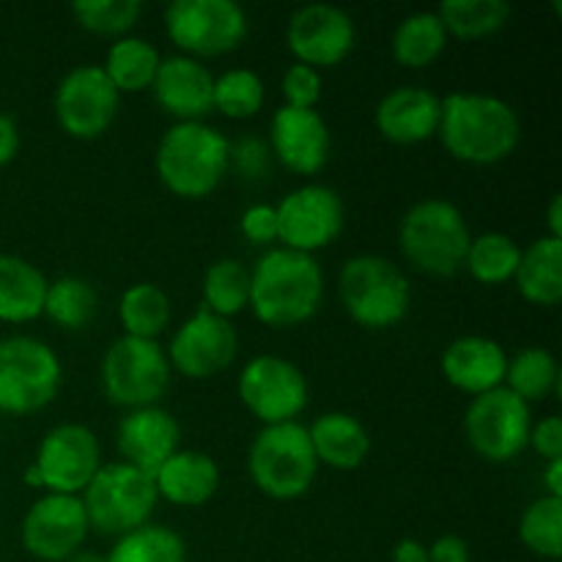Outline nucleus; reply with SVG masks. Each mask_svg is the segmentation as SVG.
Segmentation results:
<instances>
[{"instance_id":"nucleus-33","label":"nucleus","mask_w":562,"mask_h":562,"mask_svg":"<svg viewBox=\"0 0 562 562\" xmlns=\"http://www.w3.org/2000/svg\"><path fill=\"white\" fill-rule=\"evenodd\" d=\"M119 318L124 335L157 340L170 324V296L157 283H135L119 302Z\"/></svg>"},{"instance_id":"nucleus-9","label":"nucleus","mask_w":562,"mask_h":562,"mask_svg":"<svg viewBox=\"0 0 562 562\" xmlns=\"http://www.w3.org/2000/svg\"><path fill=\"white\" fill-rule=\"evenodd\" d=\"M250 22L234 0H173L165 9V33L187 58H217L247 38Z\"/></svg>"},{"instance_id":"nucleus-48","label":"nucleus","mask_w":562,"mask_h":562,"mask_svg":"<svg viewBox=\"0 0 562 562\" xmlns=\"http://www.w3.org/2000/svg\"><path fill=\"white\" fill-rule=\"evenodd\" d=\"M547 223H549V234L547 236L562 239V195H554L552 203H549Z\"/></svg>"},{"instance_id":"nucleus-38","label":"nucleus","mask_w":562,"mask_h":562,"mask_svg":"<svg viewBox=\"0 0 562 562\" xmlns=\"http://www.w3.org/2000/svg\"><path fill=\"white\" fill-rule=\"evenodd\" d=\"M263 99H267V88L256 71L231 69L214 77V110H220L225 119H252L263 108Z\"/></svg>"},{"instance_id":"nucleus-19","label":"nucleus","mask_w":562,"mask_h":562,"mask_svg":"<svg viewBox=\"0 0 562 562\" xmlns=\"http://www.w3.org/2000/svg\"><path fill=\"white\" fill-rule=\"evenodd\" d=\"M269 148L272 157L285 170L296 176H316L327 168L329 154H333V135L329 126L316 110L280 108L272 115L269 126Z\"/></svg>"},{"instance_id":"nucleus-21","label":"nucleus","mask_w":562,"mask_h":562,"mask_svg":"<svg viewBox=\"0 0 562 562\" xmlns=\"http://www.w3.org/2000/svg\"><path fill=\"white\" fill-rule=\"evenodd\" d=\"M181 428L170 412L159 406H143V409L126 412L124 420L115 431V445H119L121 461L135 470L154 472L179 450Z\"/></svg>"},{"instance_id":"nucleus-39","label":"nucleus","mask_w":562,"mask_h":562,"mask_svg":"<svg viewBox=\"0 0 562 562\" xmlns=\"http://www.w3.org/2000/svg\"><path fill=\"white\" fill-rule=\"evenodd\" d=\"M143 14L140 0H77L71 3V16L80 27L97 36L124 38L137 25Z\"/></svg>"},{"instance_id":"nucleus-27","label":"nucleus","mask_w":562,"mask_h":562,"mask_svg":"<svg viewBox=\"0 0 562 562\" xmlns=\"http://www.w3.org/2000/svg\"><path fill=\"white\" fill-rule=\"evenodd\" d=\"M514 283L530 305H558L562 300V239L541 236L521 250Z\"/></svg>"},{"instance_id":"nucleus-4","label":"nucleus","mask_w":562,"mask_h":562,"mask_svg":"<svg viewBox=\"0 0 562 562\" xmlns=\"http://www.w3.org/2000/svg\"><path fill=\"white\" fill-rule=\"evenodd\" d=\"M472 231L459 206L442 198H426L404 214L398 247L406 261L434 278L461 272L470 250Z\"/></svg>"},{"instance_id":"nucleus-8","label":"nucleus","mask_w":562,"mask_h":562,"mask_svg":"<svg viewBox=\"0 0 562 562\" xmlns=\"http://www.w3.org/2000/svg\"><path fill=\"white\" fill-rule=\"evenodd\" d=\"M60 360L44 340L14 338L0 340V412L31 415L55 401L60 390Z\"/></svg>"},{"instance_id":"nucleus-31","label":"nucleus","mask_w":562,"mask_h":562,"mask_svg":"<svg viewBox=\"0 0 562 562\" xmlns=\"http://www.w3.org/2000/svg\"><path fill=\"white\" fill-rule=\"evenodd\" d=\"M510 14L514 9L508 0H445L437 11L448 36L461 42L494 36L508 25Z\"/></svg>"},{"instance_id":"nucleus-3","label":"nucleus","mask_w":562,"mask_h":562,"mask_svg":"<svg viewBox=\"0 0 562 562\" xmlns=\"http://www.w3.org/2000/svg\"><path fill=\"white\" fill-rule=\"evenodd\" d=\"M157 176L165 190L201 201L212 195L231 170V140L203 121L173 124L157 146Z\"/></svg>"},{"instance_id":"nucleus-47","label":"nucleus","mask_w":562,"mask_h":562,"mask_svg":"<svg viewBox=\"0 0 562 562\" xmlns=\"http://www.w3.org/2000/svg\"><path fill=\"white\" fill-rule=\"evenodd\" d=\"M543 488H547V497L562 499V459L547 461V470H543Z\"/></svg>"},{"instance_id":"nucleus-11","label":"nucleus","mask_w":562,"mask_h":562,"mask_svg":"<svg viewBox=\"0 0 562 562\" xmlns=\"http://www.w3.org/2000/svg\"><path fill=\"white\" fill-rule=\"evenodd\" d=\"M530 404L516 398L505 387L475 395L464 417V434L470 448L481 459L494 461V464L516 459L530 442Z\"/></svg>"},{"instance_id":"nucleus-20","label":"nucleus","mask_w":562,"mask_h":562,"mask_svg":"<svg viewBox=\"0 0 562 562\" xmlns=\"http://www.w3.org/2000/svg\"><path fill=\"white\" fill-rule=\"evenodd\" d=\"M151 91L162 113L173 115L176 124L203 121L214 110V75L187 55L162 58Z\"/></svg>"},{"instance_id":"nucleus-43","label":"nucleus","mask_w":562,"mask_h":562,"mask_svg":"<svg viewBox=\"0 0 562 562\" xmlns=\"http://www.w3.org/2000/svg\"><path fill=\"white\" fill-rule=\"evenodd\" d=\"M527 448L536 450L541 459L558 461L562 459V420L558 415L543 417L541 423H532L530 428V442Z\"/></svg>"},{"instance_id":"nucleus-45","label":"nucleus","mask_w":562,"mask_h":562,"mask_svg":"<svg viewBox=\"0 0 562 562\" xmlns=\"http://www.w3.org/2000/svg\"><path fill=\"white\" fill-rule=\"evenodd\" d=\"M16 151H20V130L11 115L0 113V168H5L16 157Z\"/></svg>"},{"instance_id":"nucleus-17","label":"nucleus","mask_w":562,"mask_h":562,"mask_svg":"<svg viewBox=\"0 0 562 562\" xmlns=\"http://www.w3.org/2000/svg\"><path fill=\"white\" fill-rule=\"evenodd\" d=\"M86 508L80 497L69 494H44L27 508L22 519V547L31 558L42 562H66L86 543Z\"/></svg>"},{"instance_id":"nucleus-32","label":"nucleus","mask_w":562,"mask_h":562,"mask_svg":"<svg viewBox=\"0 0 562 562\" xmlns=\"http://www.w3.org/2000/svg\"><path fill=\"white\" fill-rule=\"evenodd\" d=\"M203 307L220 318H234L250 307V269L236 258H220L201 283Z\"/></svg>"},{"instance_id":"nucleus-49","label":"nucleus","mask_w":562,"mask_h":562,"mask_svg":"<svg viewBox=\"0 0 562 562\" xmlns=\"http://www.w3.org/2000/svg\"><path fill=\"white\" fill-rule=\"evenodd\" d=\"M25 483H27V486H31V488H44V486H42V475H38L36 464H31V467H27V470H25Z\"/></svg>"},{"instance_id":"nucleus-46","label":"nucleus","mask_w":562,"mask_h":562,"mask_svg":"<svg viewBox=\"0 0 562 562\" xmlns=\"http://www.w3.org/2000/svg\"><path fill=\"white\" fill-rule=\"evenodd\" d=\"M393 562H428V547L417 538H404L395 543Z\"/></svg>"},{"instance_id":"nucleus-50","label":"nucleus","mask_w":562,"mask_h":562,"mask_svg":"<svg viewBox=\"0 0 562 562\" xmlns=\"http://www.w3.org/2000/svg\"><path fill=\"white\" fill-rule=\"evenodd\" d=\"M66 562H104V558L97 552H77V554H71Z\"/></svg>"},{"instance_id":"nucleus-14","label":"nucleus","mask_w":562,"mask_h":562,"mask_svg":"<svg viewBox=\"0 0 562 562\" xmlns=\"http://www.w3.org/2000/svg\"><path fill=\"white\" fill-rule=\"evenodd\" d=\"M280 247L313 256L344 231V201L327 184H302L274 206Z\"/></svg>"},{"instance_id":"nucleus-23","label":"nucleus","mask_w":562,"mask_h":562,"mask_svg":"<svg viewBox=\"0 0 562 562\" xmlns=\"http://www.w3.org/2000/svg\"><path fill=\"white\" fill-rule=\"evenodd\" d=\"M508 355L503 346L483 335L456 338L442 355V376L467 395H483L503 387Z\"/></svg>"},{"instance_id":"nucleus-30","label":"nucleus","mask_w":562,"mask_h":562,"mask_svg":"<svg viewBox=\"0 0 562 562\" xmlns=\"http://www.w3.org/2000/svg\"><path fill=\"white\" fill-rule=\"evenodd\" d=\"M503 387L510 390L525 404L549 398L560 387L558 360L543 346H527L516 357H508Z\"/></svg>"},{"instance_id":"nucleus-5","label":"nucleus","mask_w":562,"mask_h":562,"mask_svg":"<svg viewBox=\"0 0 562 562\" xmlns=\"http://www.w3.org/2000/svg\"><path fill=\"white\" fill-rule=\"evenodd\" d=\"M247 472L258 492L278 503L300 499L302 494L311 492L318 461L307 437V426H302L300 420L263 426L247 453Z\"/></svg>"},{"instance_id":"nucleus-6","label":"nucleus","mask_w":562,"mask_h":562,"mask_svg":"<svg viewBox=\"0 0 562 562\" xmlns=\"http://www.w3.org/2000/svg\"><path fill=\"white\" fill-rule=\"evenodd\" d=\"M338 294L351 322L366 329H390L409 313L406 274L382 256H355L338 278Z\"/></svg>"},{"instance_id":"nucleus-41","label":"nucleus","mask_w":562,"mask_h":562,"mask_svg":"<svg viewBox=\"0 0 562 562\" xmlns=\"http://www.w3.org/2000/svg\"><path fill=\"white\" fill-rule=\"evenodd\" d=\"M272 165V148L258 137H241L231 146V168L247 181H258L269 173Z\"/></svg>"},{"instance_id":"nucleus-18","label":"nucleus","mask_w":562,"mask_h":562,"mask_svg":"<svg viewBox=\"0 0 562 562\" xmlns=\"http://www.w3.org/2000/svg\"><path fill=\"white\" fill-rule=\"evenodd\" d=\"M285 42L296 64L322 71L349 58L357 44V27L355 20L338 5L311 3L291 14Z\"/></svg>"},{"instance_id":"nucleus-13","label":"nucleus","mask_w":562,"mask_h":562,"mask_svg":"<svg viewBox=\"0 0 562 562\" xmlns=\"http://www.w3.org/2000/svg\"><path fill=\"white\" fill-rule=\"evenodd\" d=\"M119 104L121 93L97 64L75 66L55 88V119L75 140L102 137L113 126Z\"/></svg>"},{"instance_id":"nucleus-42","label":"nucleus","mask_w":562,"mask_h":562,"mask_svg":"<svg viewBox=\"0 0 562 562\" xmlns=\"http://www.w3.org/2000/svg\"><path fill=\"white\" fill-rule=\"evenodd\" d=\"M239 228L250 245L272 247L278 241V212L269 203H256V206L245 209Z\"/></svg>"},{"instance_id":"nucleus-15","label":"nucleus","mask_w":562,"mask_h":562,"mask_svg":"<svg viewBox=\"0 0 562 562\" xmlns=\"http://www.w3.org/2000/svg\"><path fill=\"white\" fill-rule=\"evenodd\" d=\"M38 475L47 494L80 497L88 483L102 470V448L97 434L80 423H60L44 434L36 450Z\"/></svg>"},{"instance_id":"nucleus-24","label":"nucleus","mask_w":562,"mask_h":562,"mask_svg":"<svg viewBox=\"0 0 562 562\" xmlns=\"http://www.w3.org/2000/svg\"><path fill=\"white\" fill-rule=\"evenodd\" d=\"M157 497L168 499L179 508H201L217 494L220 467L212 456L201 450H176L157 472H154Z\"/></svg>"},{"instance_id":"nucleus-34","label":"nucleus","mask_w":562,"mask_h":562,"mask_svg":"<svg viewBox=\"0 0 562 562\" xmlns=\"http://www.w3.org/2000/svg\"><path fill=\"white\" fill-rule=\"evenodd\" d=\"M99 307V296L93 285L82 278H58L47 283L44 313L55 327L80 333L93 322Z\"/></svg>"},{"instance_id":"nucleus-22","label":"nucleus","mask_w":562,"mask_h":562,"mask_svg":"<svg viewBox=\"0 0 562 562\" xmlns=\"http://www.w3.org/2000/svg\"><path fill=\"white\" fill-rule=\"evenodd\" d=\"M442 99L420 86H398L382 97L376 115V130L384 140L398 146H417L437 135Z\"/></svg>"},{"instance_id":"nucleus-44","label":"nucleus","mask_w":562,"mask_h":562,"mask_svg":"<svg viewBox=\"0 0 562 562\" xmlns=\"http://www.w3.org/2000/svg\"><path fill=\"white\" fill-rule=\"evenodd\" d=\"M428 562H470V543L459 536H439L428 547Z\"/></svg>"},{"instance_id":"nucleus-26","label":"nucleus","mask_w":562,"mask_h":562,"mask_svg":"<svg viewBox=\"0 0 562 562\" xmlns=\"http://www.w3.org/2000/svg\"><path fill=\"white\" fill-rule=\"evenodd\" d=\"M47 283L42 269L20 256L0 252V322L27 324L44 313Z\"/></svg>"},{"instance_id":"nucleus-2","label":"nucleus","mask_w":562,"mask_h":562,"mask_svg":"<svg viewBox=\"0 0 562 562\" xmlns=\"http://www.w3.org/2000/svg\"><path fill=\"white\" fill-rule=\"evenodd\" d=\"M324 300V274L316 258L272 247L250 269V311L267 327L289 329L311 322Z\"/></svg>"},{"instance_id":"nucleus-37","label":"nucleus","mask_w":562,"mask_h":562,"mask_svg":"<svg viewBox=\"0 0 562 562\" xmlns=\"http://www.w3.org/2000/svg\"><path fill=\"white\" fill-rule=\"evenodd\" d=\"M519 538L532 554L543 560H560L562 554V499L538 497L527 505L519 521Z\"/></svg>"},{"instance_id":"nucleus-36","label":"nucleus","mask_w":562,"mask_h":562,"mask_svg":"<svg viewBox=\"0 0 562 562\" xmlns=\"http://www.w3.org/2000/svg\"><path fill=\"white\" fill-rule=\"evenodd\" d=\"M104 562H187V543L179 532L148 521L121 536Z\"/></svg>"},{"instance_id":"nucleus-25","label":"nucleus","mask_w":562,"mask_h":562,"mask_svg":"<svg viewBox=\"0 0 562 562\" xmlns=\"http://www.w3.org/2000/svg\"><path fill=\"white\" fill-rule=\"evenodd\" d=\"M307 437H311L318 467H329V470L351 472L366 464L368 453H371L368 428L346 412H327L313 420Z\"/></svg>"},{"instance_id":"nucleus-40","label":"nucleus","mask_w":562,"mask_h":562,"mask_svg":"<svg viewBox=\"0 0 562 562\" xmlns=\"http://www.w3.org/2000/svg\"><path fill=\"white\" fill-rule=\"evenodd\" d=\"M322 71L311 69L305 64H291L283 75V99L285 108L316 110L322 99Z\"/></svg>"},{"instance_id":"nucleus-16","label":"nucleus","mask_w":562,"mask_h":562,"mask_svg":"<svg viewBox=\"0 0 562 562\" xmlns=\"http://www.w3.org/2000/svg\"><path fill=\"white\" fill-rule=\"evenodd\" d=\"M236 351H239V335L234 324L201 307L176 329L165 355L170 371L203 382L223 373L236 360Z\"/></svg>"},{"instance_id":"nucleus-1","label":"nucleus","mask_w":562,"mask_h":562,"mask_svg":"<svg viewBox=\"0 0 562 562\" xmlns=\"http://www.w3.org/2000/svg\"><path fill=\"white\" fill-rule=\"evenodd\" d=\"M439 140L467 165H497L516 151L521 124L516 110L492 93H450L442 99Z\"/></svg>"},{"instance_id":"nucleus-28","label":"nucleus","mask_w":562,"mask_h":562,"mask_svg":"<svg viewBox=\"0 0 562 562\" xmlns=\"http://www.w3.org/2000/svg\"><path fill=\"white\" fill-rule=\"evenodd\" d=\"M159 64H162V55L151 42L140 36H124L110 44L102 71L113 82L115 91L124 97V93H140L151 88Z\"/></svg>"},{"instance_id":"nucleus-12","label":"nucleus","mask_w":562,"mask_h":562,"mask_svg":"<svg viewBox=\"0 0 562 562\" xmlns=\"http://www.w3.org/2000/svg\"><path fill=\"white\" fill-rule=\"evenodd\" d=\"M239 398L256 420L263 426L296 423L311 401L307 379L291 360L261 355L239 373Z\"/></svg>"},{"instance_id":"nucleus-35","label":"nucleus","mask_w":562,"mask_h":562,"mask_svg":"<svg viewBox=\"0 0 562 562\" xmlns=\"http://www.w3.org/2000/svg\"><path fill=\"white\" fill-rule=\"evenodd\" d=\"M521 247L508 234L488 231V234L472 236L467 250L464 269L483 285H503L514 280L519 267Z\"/></svg>"},{"instance_id":"nucleus-7","label":"nucleus","mask_w":562,"mask_h":562,"mask_svg":"<svg viewBox=\"0 0 562 562\" xmlns=\"http://www.w3.org/2000/svg\"><path fill=\"white\" fill-rule=\"evenodd\" d=\"M80 499L86 508L88 527L113 538L148 525L159 503L154 477L124 461L102 464V470L93 475Z\"/></svg>"},{"instance_id":"nucleus-10","label":"nucleus","mask_w":562,"mask_h":562,"mask_svg":"<svg viewBox=\"0 0 562 562\" xmlns=\"http://www.w3.org/2000/svg\"><path fill=\"white\" fill-rule=\"evenodd\" d=\"M170 384V362L159 340L124 338L115 340L102 357L104 395L121 409L157 406Z\"/></svg>"},{"instance_id":"nucleus-29","label":"nucleus","mask_w":562,"mask_h":562,"mask_svg":"<svg viewBox=\"0 0 562 562\" xmlns=\"http://www.w3.org/2000/svg\"><path fill=\"white\" fill-rule=\"evenodd\" d=\"M448 31L437 11H417L401 20L393 33V58L406 69H426L448 47Z\"/></svg>"}]
</instances>
